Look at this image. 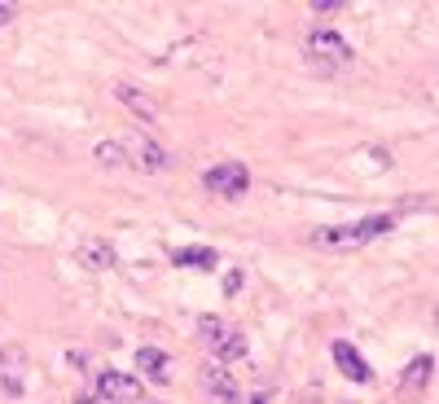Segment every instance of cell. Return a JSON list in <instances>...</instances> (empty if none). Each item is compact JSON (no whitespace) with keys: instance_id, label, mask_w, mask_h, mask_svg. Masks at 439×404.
Returning <instances> with one entry per match:
<instances>
[{"instance_id":"ac0fdd59","label":"cell","mask_w":439,"mask_h":404,"mask_svg":"<svg viewBox=\"0 0 439 404\" xmlns=\"http://www.w3.org/2000/svg\"><path fill=\"white\" fill-rule=\"evenodd\" d=\"M251 404H268V396H264V391H259V396H255V400H251Z\"/></svg>"},{"instance_id":"277c9868","label":"cell","mask_w":439,"mask_h":404,"mask_svg":"<svg viewBox=\"0 0 439 404\" xmlns=\"http://www.w3.org/2000/svg\"><path fill=\"white\" fill-rule=\"evenodd\" d=\"M123 150H127V163H132L137 172H145V176L167 172V150H162L150 132H127L123 137Z\"/></svg>"},{"instance_id":"9a60e30c","label":"cell","mask_w":439,"mask_h":404,"mask_svg":"<svg viewBox=\"0 0 439 404\" xmlns=\"http://www.w3.org/2000/svg\"><path fill=\"white\" fill-rule=\"evenodd\" d=\"M242 281H246L242 272H229V277H224V295H237V290H242Z\"/></svg>"},{"instance_id":"5b68a950","label":"cell","mask_w":439,"mask_h":404,"mask_svg":"<svg viewBox=\"0 0 439 404\" xmlns=\"http://www.w3.org/2000/svg\"><path fill=\"white\" fill-rule=\"evenodd\" d=\"M202 185L211 193H220V198H242V193L251 189V172L242 167V163H216V167L202 176Z\"/></svg>"},{"instance_id":"8992f818","label":"cell","mask_w":439,"mask_h":404,"mask_svg":"<svg viewBox=\"0 0 439 404\" xmlns=\"http://www.w3.org/2000/svg\"><path fill=\"white\" fill-rule=\"evenodd\" d=\"M97 391H102L106 400H115V404H141V382L137 378H127L119 374V369H106V374H97Z\"/></svg>"},{"instance_id":"52a82bcc","label":"cell","mask_w":439,"mask_h":404,"mask_svg":"<svg viewBox=\"0 0 439 404\" xmlns=\"http://www.w3.org/2000/svg\"><path fill=\"white\" fill-rule=\"evenodd\" d=\"M330 356H334L338 369H343V378H351V382H373V369L365 365V356L347 343V338H334V343H330Z\"/></svg>"},{"instance_id":"9c48e42d","label":"cell","mask_w":439,"mask_h":404,"mask_svg":"<svg viewBox=\"0 0 439 404\" xmlns=\"http://www.w3.org/2000/svg\"><path fill=\"white\" fill-rule=\"evenodd\" d=\"M172 264H181V268H202L211 272L220 264V255L211 251V246H181V251H172Z\"/></svg>"},{"instance_id":"30bf717a","label":"cell","mask_w":439,"mask_h":404,"mask_svg":"<svg viewBox=\"0 0 439 404\" xmlns=\"http://www.w3.org/2000/svg\"><path fill=\"white\" fill-rule=\"evenodd\" d=\"M137 365H141V374L154 378V382H167V374H172L167 351H158V347H141V351H137Z\"/></svg>"},{"instance_id":"7a4b0ae2","label":"cell","mask_w":439,"mask_h":404,"mask_svg":"<svg viewBox=\"0 0 439 404\" xmlns=\"http://www.w3.org/2000/svg\"><path fill=\"white\" fill-rule=\"evenodd\" d=\"M198 334H202V343L216 351L220 361H242V356H246V338H242L224 316H202Z\"/></svg>"},{"instance_id":"7c38bea8","label":"cell","mask_w":439,"mask_h":404,"mask_svg":"<svg viewBox=\"0 0 439 404\" xmlns=\"http://www.w3.org/2000/svg\"><path fill=\"white\" fill-rule=\"evenodd\" d=\"M115 97H119V106H127L132 115H141V119H158V106L145 97L141 88H132V84H119L115 88Z\"/></svg>"},{"instance_id":"2e32d148","label":"cell","mask_w":439,"mask_h":404,"mask_svg":"<svg viewBox=\"0 0 439 404\" xmlns=\"http://www.w3.org/2000/svg\"><path fill=\"white\" fill-rule=\"evenodd\" d=\"M13 13H18V5H5V0H0V27H5V22L13 18Z\"/></svg>"},{"instance_id":"4fadbf2b","label":"cell","mask_w":439,"mask_h":404,"mask_svg":"<svg viewBox=\"0 0 439 404\" xmlns=\"http://www.w3.org/2000/svg\"><path fill=\"white\" fill-rule=\"evenodd\" d=\"M92 158H97V163H102V167H132V163H127V150H123V141H97L92 145Z\"/></svg>"},{"instance_id":"8fae6325","label":"cell","mask_w":439,"mask_h":404,"mask_svg":"<svg viewBox=\"0 0 439 404\" xmlns=\"http://www.w3.org/2000/svg\"><path fill=\"white\" fill-rule=\"evenodd\" d=\"M202 382H207V391H216L224 404H237V382L229 378V369L207 365V369H202Z\"/></svg>"},{"instance_id":"e0dca14e","label":"cell","mask_w":439,"mask_h":404,"mask_svg":"<svg viewBox=\"0 0 439 404\" xmlns=\"http://www.w3.org/2000/svg\"><path fill=\"white\" fill-rule=\"evenodd\" d=\"M312 9H316V13H334V9H338V0H316Z\"/></svg>"},{"instance_id":"6da1fadb","label":"cell","mask_w":439,"mask_h":404,"mask_svg":"<svg viewBox=\"0 0 439 404\" xmlns=\"http://www.w3.org/2000/svg\"><path fill=\"white\" fill-rule=\"evenodd\" d=\"M396 211H386V216H365V220H356V224H325V229H312V246L321 251H356V246H369L373 237H382V233H391L396 229Z\"/></svg>"},{"instance_id":"ba28073f","label":"cell","mask_w":439,"mask_h":404,"mask_svg":"<svg viewBox=\"0 0 439 404\" xmlns=\"http://www.w3.org/2000/svg\"><path fill=\"white\" fill-rule=\"evenodd\" d=\"M75 255H79V264H84L88 272H110L115 268V246H110L106 237H84Z\"/></svg>"},{"instance_id":"3957f363","label":"cell","mask_w":439,"mask_h":404,"mask_svg":"<svg viewBox=\"0 0 439 404\" xmlns=\"http://www.w3.org/2000/svg\"><path fill=\"white\" fill-rule=\"evenodd\" d=\"M303 53H307V62H316V67H347L351 62V44L338 36V31L316 27L312 36L303 40Z\"/></svg>"},{"instance_id":"5bb4252c","label":"cell","mask_w":439,"mask_h":404,"mask_svg":"<svg viewBox=\"0 0 439 404\" xmlns=\"http://www.w3.org/2000/svg\"><path fill=\"white\" fill-rule=\"evenodd\" d=\"M431 369H435V361H431V356H417L409 369H404V382H400V391H421V386L431 382Z\"/></svg>"},{"instance_id":"d6986e66","label":"cell","mask_w":439,"mask_h":404,"mask_svg":"<svg viewBox=\"0 0 439 404\" xmlns=\"http://www.w3.org/2000/svg\"><path fill=\"white\" fill-rule=\"evenodd\" d=\"M75 404H97V400H92V396H79V400H75Z\"/></svg>"}]
</instances>
